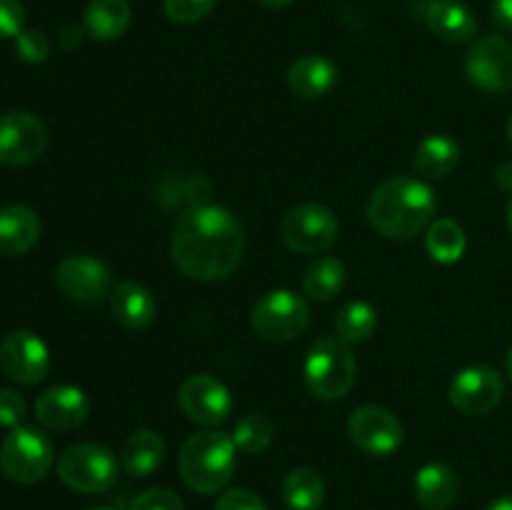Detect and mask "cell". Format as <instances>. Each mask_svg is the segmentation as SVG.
Masks as SVG:
<instances>
[{"instance_id":"cell-20","label":"cell","mask_w":512,"mask_h":510,"mask_svg":"<svg viewBox=\"0 0 512 510\" xmlns=\"http://www.w3.org/2000/svg\"><path fill=\"white\" fill-rule=\"evenodd\" d=\"M110 310L123 328L145 330L148 325H153L158 305H155L153 293L145 285L125 280L110 293Z\"/></svg>"},{"instance_id":"cell-19","label":"cell","mask_w":512,"mask_h":510,"mask_svg":"<svg viewBox=\"0 0 512 510\" xmlns=\"http://www.w3.org/2000/svg\"><path fill=\"white\" fill-rule=\"evenodd\" d=\"M335 83H338V68L323 55H303L288 70L290 90L303 100L325 98Z\"/></svg>"},{"instance_id":"cell-5","label":"cell","mask_w":512,"mask_h":510,"mask_svg":"<svg viewBox=\"0 0 512 510\" xmlns=\"http://www.w3.org/2000/svg\"><path fill=\"white\" fill-rule=\"evenodd\" d=\"M118 473L120 463L113 450L98 443L70 445L58 458V478L75 493H105L118 483Z\"/></svg>"},{"instance_id":"cell-36","label":"cell","mask_w":512,"mask_h":510,"mask_svg":"<svg viewBox=\"0 0 512 510\" xmlns=\"http://www.w3.org/2000/svg\"><path fill=\"white\" fill-rule=\"evenodd\" d=\"M493 23L512 33V0H493Z\"/></svg>"},{"instance_id":"cell-10","label":"cell","mask_w":512,"mask_h":510,"mask_svg":"<svg viewBox=\"0 0 512 510\" xmlns=\"http://www.w3.org/2000/svg\"><path fill=\"white\" fill-rule=\"evenodd\" d=\"M55 285L73 303L98 305L113 293V275L103 260L90 255H68L55 268Z\"/></svg>"},{"instance_id":"cell-33","label":"cell","mask_w":512,"mask_h":510,"mask_svg":"<svg viewBox=\"0 0 512 510\" xmlns=\"http://www.w3.org/2000/svg\"><path fill=\"white\" fill-rule=\"evenodd\" d=\"M215 510H268L265 500L248 488H230L215 503Z\"/></svg>"},{"instance_id":"cell-22","label":"cell","mask_w":512,"mask_h":510,"mask_svg":"<svg viewBox=\"0 0 512 510\" xmlns=\"http://www.w3.org/2000/svg\"><path fill=\"white\" fill-rule=\"evenodd\" d=\"M165 460V440L163 435L150 428H140L125 440L120 450V468L133 478H148L150 473L163 465Z\"/></svg>"},{"instance_id":"cell-35","label":"cell","mask_w":512,"mask_h":510,"mask_svg":"<svg viewBox=\"0 0 512 510\" xmlns=\"http://www.w3.org/2000/svg\"><path fill=\"white\" fill-rule=\"evenodd\" d=\"M25 418V400L18 390L0 388V425L3 428H18Z\"/></svg>"},{"instance_id":"cell-24","label":"cell","mask_w":512,"mask_h":510,"mask_svg":"<svg viewBox=\"0 0 512 510\" xmlns=\"http://www.w3.org/2000/svg\"><path fill=\"white\" fill-rule=\"evenodd\" d=\"M415 170L423 178H445L460 163V145L450 135H428L415 150Z\"/></svg>"},{"instance_id":"cell-21","label":"cell","mask_w":512,"mask_h":510,"mask_svg":"<svg viewBox=\"0 0 512 510\" xmlns=\"http://www.w3.org/2000/svg\"><path fill=\"white\" fill-rule=\"evenodd\" d=\"M413 490L425 510H448L460 493L458 473L445 463H428L415 473Z\"/></svg>"},{"instance_id":"cell-9","label":"cell","mask_w":512,"mask_h":510,"mask_svg":"<svg viewBox=\"0 0 512 510\" xmlns=\"http://www.w3.org/2000/svg\"><path fill=\"white\" fill-rule=\"evenodd\" d=\"M465 73L475 88L485 93H510L512 90V43L503 35L478 38L465 58Z\"/></svg>"},{"instance_id":"cell-30","label":"cell","mask_w":512,"mask_h":510,"mask_svg":"<svg viewBox=\"0 0 512 510\" xmlns=\"http://www.w3.org/2000/svg\"><path fill=\"white\" fill-rule=\"evenodd\" d=\"M218 0H163L165 15L178 25H193L203 20Z\"/></svg>"},{"instance_id":"cell-43","label":"cell","mask_w":512,"mask_h":510,"mask_svg":"<svg viewBox=\"0 0 512 510\" xmlns=\"http://www.w3.org/2000/svg\"><path fill=\"white\" fill-rule=\"evenodd\" d=\"M505 220H508V228H510V233H512V200H510V205H508V215H505Z\"/></svg>"},{"instance_id":"cell-28","label":"cell","mask_w":512,"mask_h":510,"mask_svg":"<svg viewBox=\"0 0 512 510\" xmlns=\"http://www.w3.org/2000/svg\"><path fill=\"white\" fill-rule=\"evenodd\" d=\"M378 330V310L365 300H350L335 315V335L343 343H365Z\"/></svg>"},{"instance_id":"cell-34","label":"cell","mask_w":512,"mask_h":510,"mask_svg":"<svg viewBox=\"0 0 512 510\" xmlns=\"http://www.w3.org/2000/svg\"><path fill=\"white\" fill-rule=\"evenodd\" d=\"M25 30V8L20 0H0V40L18 38Z\"/></svg>"},{"instance_id":"cell-7","label":"cell","mask_w":512,"mask_h":510,"mask_svg":"<svg viewBox=\"0 0 512 510\" xmlns=\"http://www.w3.org/2000/svg\"><path fill=\"white\" fill-rule=\"evenodd\" d=\"M253 330L270 343H288L305 333L310 308L293 290H270L250 310Z\"/></svg>"},{"instance_id":"cell-13","label":"cell","mask_w":512,"mask_h":510,"mask_svg":"<svg viewBox=\"0 0 512 510\" xmlns=\"http://www.w3.org/2000/svg\"><path fill=\"white\" fill-rule=\"evenodd\" d=\"M348 435L363 453L385 458V455H393L403 445L405 430L403 423L388 408L360 405L350 413Z\"/></svg>"},{"instance_id":"cell-6","label":"cell","mask_w":512,"mask_h":510,"mask_svg":"<svg viewBox=\"0 0 512 510\" xmlns=\"http://www.w3.org/2000/svg\"><path fill=\"white\" fill-rule=\"evenodd\" d=\"M53 443L48 435L30 425H18L0 445V470L18 485L40 483L53 468Z\"/></svg>"},{"instance_id":"cell-1","label":"cell","mask_w":512,"mask_h":510,"mask_svg":"<svg viewBox=\"0 0 512 510\" xmlns=\"http://www.w3.org/2000/svg\"><path fill=\"white\" fill-rule=\"evenodd\" d=\"M243 250V225L223 205L185 208L173 225L170 255L180 273L200 283L228 278L243 260Z\"/></svg>"},{"instance_id":"cell-4","label":"cell","mask_w":512,"mask_h":510,"mask_svg":"<svg viewBox=\"0 0 512 510\" xmlns=\"http://www.w3.org/2000/svg\"><path fill=\"white\" fill-rule=\"evenodd\" d=\"M303 378L310 393L320 400H340L353 390L358 363L348 343L328 335L310 345L303 365Z\"/></svg>"},{"instance_id":"cell-41","label":"cell","mask_w":512,"mask_h":510,"mask_svg":"<svg viewBox=\"0 0 512 510\" xmlns=\"http://www.w3.org/2000/svg\"><path fill=\"white\" fill-rule=\"evenodd\" d=\"M505 370H508V378L512 380V348L508 350V355H505Z\"/></svg>"},{"instance_id":"cell-39","label":"cell","mask_w":512,"mask_h":510,"mask_svg":"<svg viewBox=\"0 0 512 510\" xmlns=\"http://www.w3.org/2000/svg\"><path fill=\"white\" fill-rule=\"evenodd\" d=\"M485 510H512V495H503V498H495L493 503Z\"/></svg>"},{"instance_id":"cell-8","label":"cell","mask_w":512,"mask_h":510,"mask_svg":"<svg viewBox=\"0 0 512 510\" xmlns=\"http://www.w3.org/2000/svg\"><path fill=\"white\" fill-rule=\"evenodd\" d=\"M338 233V218L333 210L320 203L295 205L280 220V238L293 253H325L338 240Z\"/></svg>"},{"instance_id":"cell-16","label":"cell","mask_w":512,"mask_h":510,"mask_svg":"<svg viewBox=\"0 0 512 510\" xmlns=\"http://www.w3.org/2000/svg\"><path fill=\"white\" fill-rule=\"evenodd\" d=\"M90 415L85 393L75 385H53L35 400V418L50 430H75Z\"/></svg>"},{"instance_id":"cell-14","label":"cell","mask_w":512,"mask_h":510,"mask_svg":"<svg viewBox=\"0 0 512 510\" xmlns=\"http://www.w3.org/2000/svg\"><path fill=\"white\" fill-rule=\"evenodd\" d=\"M450 403L463 415H488L505 395V380L490 365H468L450 383Z\"/></svg>"},{"instance_id":"cell-32","label":"cell","mask_w":512,"mask_h":510,"mask_svg":"<svg viewBox=\"0 0 512 510\" xmlns=\"http://www.w3.org/2000/svg\"><path fill=\"white\" fill-rule=\"evenodd\" d=\"M128 510H185L183 500L178 493L168 488H150L135 495Z\"/></svg>"},{"instance_id":"cell-2","label":"cell","mask_w":512,"mask_h":510,"mask_svg":"<svg viewBox=\"0 0 512 510\" xmlns=\"http://www.w3.org/2000/svg\"><path fill=\"white\" fill-rule=\"evenodd\" d=\"M438 210L435 190L413 175H390L368 200V220L390 240H410L430 228Z\"/></svg>"},{"instance_id":"cell-23","label":"cell","mask_w":512,"mask_h":510,"mask_svg":"<svg viewBox=\"0 0 512 510\" xmlns=\"http://www.w3.org/2000/svg\"><path fill=\"white\" fill-rule=\"evenodd\" d=\"M130 20L133 13L128 0H90L83 13V28L93 40L110 43L130 28Z\"/></svg>"},{"instance_id":"cell-31","label":"cell","mask_w":512,"mask_h":510,"mask_svg":"<svg viewBox=\"0 0 512 510\" xmlns=\"http://www.w3.org/2000/svg\"><path fill=\"white\" fill-rule=\"evenodd\" d=\"M15 53L20 55L23 63L40 65L48 60L50 43L48 38H45V33H40V30H23V33L15 38Z\"/></svg>"},{"instance_id":"cell-40","label":"cell","mask_w":512,"mask_h":510,"mask_svg":"<svg viewBox=\"0 0 512 510\" xmlns=\"http://www.w3.org/2000/svg\"><path fill=\"white\" fill-rule=\"evenodd\" d=\"M260 5H265V8H288L293 0H258Z\"/></svg>"},{"instance_id":"cell-29","label":"cell","mask_w":512,"mask_h":510,"mask_svg":"<svg viewBox=\"0 0 512 510\" xmlns=\"http://www.w3.org/2000/svg\"><path fill=\"white\" fill-rule=\"evenodd\" d=\"M273 435L275 428L265 415L260 413H248L238 420L233 430V443L240 453H248V455H258L265 453L273 443Z\"/></svg>"},{"instance_id":"cell-27","label":"cell","mask_w":512,"mask_h":510,"mask_svg":"<svg viewBox=\"0 0 512 510\" xmlns=\"http://www.w3.org/2000/svg\"><path fill=\"white\" fill-rule=\"evenodd\" d=\"M345 288V265L338 258H318L308 265L303 275V290L313 300L328 303L338 298Z\"/></svg>"},{"instance_id":"cell-26","label":"cell","mask_w":512,"mask_h":510,"mask_svg":"<svg viewBox=\"0 0 512 510\" xmlns=\"http://www.w3.org/2000/svg\"><path fill=\"white\" fill-rule=\"evenodd\" d=\"M465 248H468V238H465L463 225L455 223L453 218H438L430 223L428 233H425V250L435 263H458L465 255Z\"/></svg>"},{"instance_id":"cell-15","label":"cell","mask_w":512,"mask_h":510,"mask_svg":"<svg viewBox=\"0 0 512 510\" xmlns=\"http://www.w3.org/2000/svg\"><path fill=\"white\" fill-rule=\"evenodd\" d=\"M0 368L20 385H38L50 370V350L30 330H13L0 340Z\"/></svg>"},{"instance_id":"cell-38","label":"cell","mask_w":512,"mask_h":510,"mask_svg":"<svg viewBox=\"0 0 512 510\" xmlns=\"http://www.w3.org/2000/svg\"><path fill=\"white\" fill-rule=\"evenodd\" d=\"M83 30L75 28V25H68V28H63V45H65V48H75V45L80 43V35H83Z\"/></svg>"},{"instance_id":"cell-18","label":"cell","mask_w":512,"mask_h":510,"mask_svg":"<svg viewBox=\"0 0 512 510\" xmlns=\"http://www.w3.org/2000/svg\"><path fill=\"white\" fill-rule=\"evenodd\" d=\"M40 240V218L28 205L0 208V255L15 258L35 248Z\"/></svg>"},{"instance_id":"cell-17","label":"cell","mask_w":512,"mask_h":510,"mask_svg":"<svg viewBox=\"0 0 512 510\" xmlns=\"http://www.w3.org/2000/svg\"><path fill=\"white\" fill-rule=\"evenodd\" d=\"M420 18L445 43H470L478 35V20L473 10L460 0H423Z\"/></svg>"},{"instance_id":"cell-12","label":"cell","mask_w":512,"mask_h":510,"mask_svg":"<svg viewBox=\"0 0 512 510\" xmlns=\"http://www.w3.org/2000/svg\"><path fill=\"white\" fill-rule=\"evenodd\" d=\"M178 405L193 423L220 425L233 413V395L210 373H193L180 385Z\"/></svg>"},{"instance_id":"cell-25","label":"cell","mask_w":512,"mask_h":510,"mask_svg":"<svg viewBox=\"0 0 512 510\" xmlns=\"http://www.w3.org/2000/svg\"><path fill=\"white\" fill-rule=\"evenodd\" d=\"M285 505L290 510H318L325 503V480L315 468H293L280 485Z\"/></svg>"},{"instance_id":"cell-37","label":"cell","mask_w":512,"mask_h":510,"mask_svg":"<svg viewBox=\"0 0 512 510\" xmlns=\"http://www.w3.org/2000/svg\"><path fill=\"white\" fill-rule=\"evenodd\" d=\"M495 180H498V185L505 190V193L512 195V160L498 165V170H495Z\"/></svg>"},{"instance_id":"cell-44","label":"cell","mask_w":512,"mask_h":510,"mask_svg":"<svg viewBox=\"0 0 512 510\" xmlns=\"http://www.w3.org/2000/svg\"><path fill=\"white\" fill-rule=\"evenodd\" d=\"M88 510H113V508H88Z\"/></svg>"},{"instance_id":"cell-11","label":"cell","mask_w":512,"mask_h":510,"mask_svg":"<svg viewBox=\"0 0 512 510\" xmlns=\"http://www.w3.org/2000/svg\"><path fill=\"white\" fill-rule=\"evenodd\" d=\"M48 148V130L38 115L28 110H10L0 115V163L23 168L35 163Z\"/></svg>"},{"instance_id":"cell-42","label":"cell","mask_w":512,"mask_h":510,"mask_svg":"<svg viewBox=\"0 0 512 510\" xmlns=\"http://www.w3.org/2000/svg\"><path fill=\"white\" fill-rule=\"evenodd\" d=\"M505 135H508V140L512 143V115L508 118V123H505Z\"/></svg>"},{"instance_id":"cell-3","label":"cell","mask_w":512,"mask_h":510,"mask_svg":"<svg viewBox=\"0 0 512 510\" xmlns=\"http://www.w3.org/2000/svg\"><path fill=\"white\" fill-rule=\"evenodd\" d=\"M235 443L220 430H200L190 435L178 455V468L185 485L200 495H213L233 480Z\"/></svg>"}]
</instances>
